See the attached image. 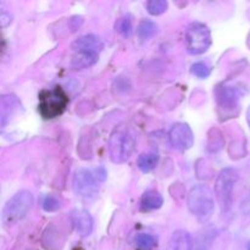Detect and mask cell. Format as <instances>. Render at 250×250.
<instances>
[{
  "label": "cell",
  "instance_id": "cell-1",
  "mask_svg": "<svg viewBox=\"0 0 250 250\" xmlns=\"http://www.w3.org/2000/svg\"><path fill=\"white\" fill-rule=\"evenodd\" d=\"M136 137L128 126H119L114 129L109 139L110 159L115 164L128 160L136 149Z\"/></svg>",
  "mask_w": 250,
  "mask_h": 250
},
{
  "label": "cell",
  "instance_id": "cell-2",
  "mask_svg": "<svg viewBox=\"0 0 250 250\" xmlns=\"http://www.w3.org/2000/svg\"><path fill=\"white\" fill-rule=\"evenodd\" d=\"M187 205L189 211L199 221L207 222L212 216L215 210L214 193L208 186H194L188 193Z\"/></svg>",
  "mask_w": 250,
  "mask_h": 250
},
{
  "label": "cell",
  "instance_id": "cell-3",
  "mask_svg": "<svg viewBox=\"0 0 250 250\" xmlns=\"http://www.w3.org/2000/svg\"><path fill=\"white\" fill-rule=\"evenodd\" d=\"M33 205V195L28 190H21L5 204L2 209L1 220L4 225L11 226L21 221Z\"/></svg>",
  "mask_w": 250,
  "mask_h": 250
},
{
  "label": "cell",
  "instance_id": "cell-4",
  "mask_svg": "<svg viewBox=\"0 0 250 250\" xmlns=\"http://www.w3.org/2000/svg\"><path fill=\"white\" fill-rule=\"evenodd\" d=\"M68 98L62 88L43 90L39 95V112L44 119H55L65 111Z\"/></svg>",
  "mask_w": 250,
  "mask_h": 250
},
{
  "label": "cell",
  "instance_id": "cell-5",
  "mask_svg": "<svg viewBox=\"0 0 250 250\" xmlns=\"http://www.w3.org/2000/svg\"><path fill=\"white\" fill-rule=\"evenodd\" d=\"M238 181V172L232 167H226L219 173L215 182V195L222 211L229 210L233 199V189Z\"/></svg>",
  "mask_w": 250,
  "mask_h": 250
},
{
  "label": "cell",
  "instance_id": "cell-6",
  "mask_svg": "<svg viewBox=\"0 0 250 250\" xmlns=\"http://www.w3.org/2000/svg\"><path fill=\"white\" fill-rule=\"evenodd\" d=\"M211 33L209 27L202 22H192L186 29V45L189 54H204L211 45Z\"/></svg>",
  "mask_w": 250,
  "mask_h": 250
},
{
  "label": "cell",
  "instance_id": "cell-7",
  "mask_svg": "<svg viewBox=\"0 0 250 250\" xmlns=\"http://www.w3.org/2000/svg\"><path fill=\"white\" fill-rule=\"evenodd\" d=\"M72 187L76 194L82 199H94L99 192V182L92 171L87 168H80L75 172L72 180Z\"/></svg>",
  "mask_w": 250,
  "mask_h": 250
},
{
  "label": "cell",
  "instance_id": "cell-8",
  "mask_svg": "<svg viewBox=\"0 0 250 250\" xmlns=\"http://www.w3.org/2000/svg\"><path fill=\"white\" fill-rule=\"evenodd\" d=\"M168 139H170L171 146L181 151L190 149L194 143L192 129L187 124H183V122H178L171 127L168 132Z\"/></svg>",
  "mask_w": 250,
  "mask_h": 250
},
{
  "label": "cell",
  "instance_id": "cell-9",
  "mask_svg": "<svg viewBox=\"0 0 250 250\" xmlns=\"http://www.w3.org/2000/svg\"><path fill=\"white\" fill-rule=\"evenodd\" d=\"M242 92L239 88L231 85L229 83H222L217 85L215 89L217 104L221 109L231 110L238 106V102L241 99Z\"/></svg>",
  "mask_w": 250,
  "mask_h": 250
},
{
  "label": "cell",
  "instance_id": "cell-10",
  "mask_svg": "<svg viewBox=\"0 0 250 250\" xmlns=\"http://www.w3.org/2000/svg\"><path fill=\"white\" fill-rule=\"evenodd\" d=\"M71 48L75 51V54H93V55H99L100 51L104 48L102 39L95 34H85L76 39Z\"/></svg>",
  "mask_w": 250,
  "mask_h": 250
},
{
  "label": "cell",
  "instance_id": "cell-11",
  "mask_svg": "<svg viewBox=\"0 0 250 250\" xmlns=\"http://www.w3.org/2000/svg\"><path fill=\"white\" fill-rule=\"evenodd\" d=\"M71 222L82 237H87L93 231V219L87 210L76 209L71 212Z\"/></svg>",
  "mask_w": 250,
  "mask_h": 250
},
{
  "label": "cell",
  "instance_id": "cell-12",
  "mask_svg": "<svg viewBox=\"0 0 250 250\" xmlns=\"http://www.w3.org/2000/svg\"><path fill=\"white\" fill-rule=\"evenodd\" d=\"M167 250H193L192 236L182 229L173 232Z\"/></svg>",
  "mask_w": 250,
  "mask_h": 250
},
{
  "label": "cell",
  "instance_id": "cell-13",
  "mask_svg": "<svg viewBox=\"0 0 250 250\" xmlns=\"http://www.w3.org/2000/svg\"><path fill=\"white\" fill-rule=\"evenodd\" d=\"M164 198L158 190L149 189L142 195L141 208L143 211H151V210H158L163 207Z\"/></svg>",
  "mask_w": 250,
  "mask_h": 250
},
{
  "label": "cell",
  "instance_id": "cell-14",
  "mask_svg": "<svg viewBox=\"0 0 250 250\" xmlns=\"http://www.w3.org/2000/svg\"><path fill=\"white\" fill-rule=\"evenodd\" d=\"M98 59H99V55H93V54H75L72 56L71 65L77 70H82V68H88L95 65L98 62Z\"/></svg>",
  "mask_w": 250,
  "mask_h": 250
},
{
  "label": "cell",
  "instance_id": "cell-15",
  "mask_svg": "<svg viewBox=\"0 0 250 250\" xmlns=\"http://www.w3.org/2000/svg\"><path fill=\"white\" fill-rule=\"evenodd\" d=\"M158 33V24L151 20H142L137 27V34L143 41L153 38Z\"/></svg>",
  "mask_w": 250,
  "mask_h": 250
},
{
  "label": "cell",
  "instance_id": "cell-16",
  "mask_svg": "<svg viewBox=\"0 0 250 250\" xmlns=\"http://www.w3.org/2000/svg\"><path fill=\"white\" fill-rule=\"evenodd\" d=\"M159 163V155L156 153H144L139 155L137 166L143 172H150L156 167Z\"/></svg>",
  "mask_w": 250,
  "mask_h": 250
},
{
  "label": "cell",
  "instance_id": "cell-17",
  "mask_svg": "<svg viewBox=\"0 0 250 250\" xmlns=\"http://www.w3.org/2000/svg\"><path fill=\"white\" fill-rule=\"evenodd\" d=\"M116 31L125 38H129L133 32V21L131 15H125L116 22Z\"/></svg>",
  "mask_w": 250,
  "mask_h": 250
},
{
  "label": "cell",
  "instance_id": "cell-18",
  "mask_svg": "<svg viewBox=\"0 0 250 250\" xmlns=\"http://www.w3.org/2000/svg\"><path fill=\"white\" fill-rule=\"evenodd\" d=\"M167 1L166 0H149L146 2V7L148 10V12L154 16H158V15L164 14V12L167 10Z\"/></svg>",
  "mask_w": 250,
  "mask_h": 250
},
{
  "label": "cell",
  "instance_id": "cell-19",
  "mask_svg": "<svg viewBox=\"0 0 250 250\" xmlns=\"http://www.w3.org/2000/svg\"><path fill=\"white\" fill-rule=\"evenodd\" d=\"M158 243V239L153 236V234L148 233H141L136 237V244L139 248L144 250H149L156 246Z\"/></svg>",
  "mask_w": 250,
  "mask_h": 250
},
{
  "label": "cell",
  "instance_id": "cell-20",
  "mask_svg": "<svg viewBox=\"0 0 250 250\" xmlns=\"http://www.w3.org/2000/svg\"><path fill=\"white\" fill-rule=\"evenodd\" d=\"M210 72H211V67L208 65L204 61H199L192 65V73L199 78H207L209 77Z\"/></svg>",
  "mask_w": 250,
  "mask_h": 250
},
{
  "label": "cell",
  "instance_id": "cell-21",
  "mask_svg": "<svg viewBox=\"0 0 250 250\" xmlns=\"http://www.w3.org/2000/svg\"><path fill=\"white\" fill-rule=\"evenodd\" d=\"M61 208V200L55 195H46L43 200V209L48 212L58 211Z\"/></svg>",
  "mask_w": 250,
  "mask_h": 250
},
{
  "label": "cell",
  "instance_id": "cell-22",
  "mask_svg": "<svg viewBox=\"0 0 250 250\" xmlns=\"http://www.w3.org/2000/svg\"><path fill=\"white\" fill-rule=\"evenodd\" d=\"M7 16L10 17V14H7L6 11H4V10H2L1 15H0V21H1V26L2 27H6L7 24L11 22V19H7Z\"/></svg>",
  "mask_w": 250,
  "mask_h": 250
},
{
  "label": "cell",
  "instance_id": "cell-23",
  "mask_svg": "<svg viewBox=\"0 0 250 250\" xmlns=\"http://www.w3.org/2000/svg\"><path fill=\"white\" fill-rule=\"evenodd\" d=\"M247 120H248V124H249V126H250V106H249V109H248V112H247Z\"/></svg>",
  "mask_w": 250,
  "mask_h": 250
},
{
  "label": "cell",
  "instance_id": "cell-24",
  "mask_svg": "<svg viewBox=\"0 0 250 250\" xmlns=\"http://www.w3.org/2000/svg\"><path fill=\"white\" fill-rule=\"evenodd\" d=\"M248 250H250V242H249V244H248Z\"/></svg>",
  "mask_w": 250,
  "mask_h": 250
}]
</instances>
